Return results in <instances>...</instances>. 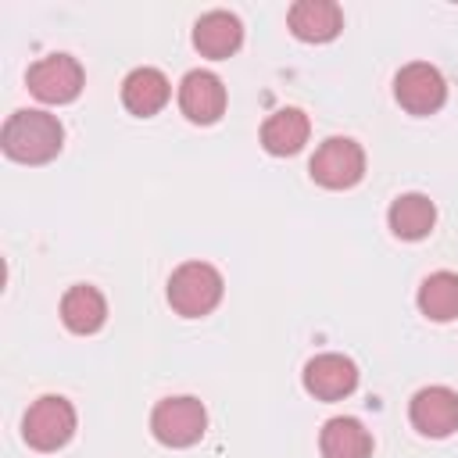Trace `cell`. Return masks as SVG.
<instances>
[{"instance_id":"6da1fadb","label":"cell","mask_w":458,"mask_h":458,"mask_svg":"<svg viewBox=\"0 0 458 458\" xmlns=\"http://www.w3.org/2000/svg\"><path fill=\"white\" fill-rule=\"evenodd\" d=\"M61 140H64V129L54 114L47 111H14L7 122H4V132H0V143H4V154L11 161H21V165H43L50 157H57L61 150Z\"/></svg>"},{"instance_id":"7a4b0ae2","label":"cell","mask_w":458,"mask_h":458,"mask_svg":"<svg viewBox=\"0 0 458 458\" xmlns=\"http://www.w3.org/2000/svg\"><path fill=\"white\" fill-rule=\"evenodd\" d=\"M222 301V276L208 261H186L168 279V304L182 318H200Z\"/></svg>"},{"instance_id":"3957f363","label":"cell","mask_w":458,"mask_h":458,"mask_svg":"<svg viewBox=\"0 0 458 458\" xmlns=\"http://www.w3.org/2000/svg\"><path fill=\"white\" fill-rule=\"evenodd\" d=\"M72 433H75V408L57 394L39 397L21 419V437L36 451H57L72 440Z\"/></svg>"},{"instance_id":"277c9868","label":"cell","mask_w":458,"mask_h":458,"mask_svg":"<svg viewBox=\"0 0 458 458\" xmlns=\"http://www.w3.org/2000/svg\"><path fill=\"white\" fill-rule=\"evenodd\" d=\"M150 429L165 447H190L208 429V411L197 397H165L150 415Z\"/></svg>"},{"instance_id":"5b68a950","label":"cell","mask_w":458,"mask_h":458,"mask_svg":"<svg viewBox=\"0 0 458 458\" xmlns=\"http://www.w3.org/2000/svg\"><path fill=\"white\" fill-rule=\"evenodd\" d=\"M361 175H365V150L347 136L326 140L311 157V179L326 190H351L354 182H361Z\"/></svg>"},{"instance_id":"8992f818","label":"cell","mask_w":458,"mask_h":458,"mask_svg":"<svg viewBox=\"0 0 458 458\" xmlns=\"http://www.w3.org/2000/svg\"><path fill=\"white\" fill-rule=\"evenodd\" d=\"M394 97H397V104H401L408 114H433V111H440L444 100H447V82H444V75H440L433 64L411 61V64H404V68L397 72V79H394Z\"/></svg>"},{"instance_id":"52a82bcc","label":"cell","mask_w":458,"mask_h":458,"mask_svg":"<svg viewBox=\"0 0 458 458\" xmlns=\"http://www.w3.org/2000/svg\"><path fill=\"white\" fill-rule=\"evenodd\" d=\"M82 89V68L68 54H47L29 68V93L43 104H68Z\"/></svg>"},{"instance_id":"ba28073f","label":"cell","mask_w":458,"mask_h":458,"mask_svg":"<svg viewBox=\"0 0 458 458\" xmlns=\"http://www.w3.org/2000/svg\"><path fill=\"white\" fill-rule=\"evenodd\" d=\"M179 107L193 125H211L225 111V86L215 72H186L179 82Z\"/></svg>"},{"instance_id":"9c48e42d","label":"cell","mask_w":458,"mask_h":458,"mask_svg":"<svg viewBox=\"0 0 458 458\" xmlns=\"http://www.w3.org/2000/svg\"><path fill=\"white\" fill-rule=\"evenodd\" d=\"M408 415L422 437H451L458 429V394L451 386H422Z\"/></svg>"},{"instance_id":"30bf717a","label":"cell","mask_w":458,"mask_h":458,"mask_svg":"<svg viewBox=\"0 0 458 458\" xmlns=\"http://www.w3.org/2000/svg\"><path fill=\"white\" fill-rule=\"evenodd\" d=\"M304 386L318 401H340L358 386V365L344 354H318L304 365Z\"/></svg>"},{"instance_id":"8fae6325","label":"cell","mask_w":458,"mask_h":458,"mask_svg":"<svg viewBox=\"0 0 458 458\" xmlns=\"http://www.w3.org/2000/svg\"><path fill=\"white\" fill-rule=\"evenodd\" d=\"M286 21H290V32L304 43H329L344 29V14L333 0H297Z\"/></svg>"},{"instance_id":"7c38bea8","label":"cell","mask_w":458,"mask_h":458,"mask_svg":"<svg viewBox=\"0 0 458 458\" xmlns=\"http://www.w3.org/2000/svg\"><path fill=\"white\" fill-rule=\"evenodd\" d=\"M240 43H243V25H240V18L229 14V11H208V14H200L197 25H193V47H197L204 57L222 61V57H229V54H236Z\"/></svg>"},{"instance_id":"4fadbf2b","label":"cell","mask_w":458,"mask_h":458,"mask_svg":"<svg viewBox=\"0 0 458 458\" xmlns=\"http://www.w3.org/2000/svg\"><path fill=\"white\" fill-rule=\"evenodd\" d=\"M168 97H172V86L157 68H132L122 82V104L140 118L157 114L168 104Z\"/></svg>"},{"instance_id":"5bb4252c","label":"cell","mask_w":458,"mask_h":458,"mask_svg":"<svg viewBox=\"0 0 458 458\" xmlns=\"http://www.w3.org/2000/svg\"><path fill=\"white\" fill-rule=\"evenodd\" d=\"M308 132H311V122L301 107H279L261 125V147L276 157H286V154H297L308 143Z\"/></svg>"},{"instance_id":"9a60e30c","label":"cell","mask_w":458,"mask_h":458,"mask_svg":"<svg viewBox=\"0 0 458 458\" xmlns=\"http://www.w3.org/2000/svg\"><path fill=\"white\" fill-rule=\"evenodd\" d=\"M318 447H322V458H372V437L369 429L351 419V415H336L322 426V437H318Z\"/></svg>"},{"instance_id":"2e32d148","label":"cell","mask_w":458,"mask_h":458,"mask_svg":"<svg viewBox=\"0 0 458 458\" xmlns=\"http://www.w3.org/2000/svg\"><path fill=\"white\" fill-rule=\"evenodd\" d=\"M61 318H64V326L72 333H82V336L97 333L104 326V318H107V301H104V293L97 286L79 283L61 297Z\"/></svg>"},{"instance_id":"e0dca14e","label":"cell","mask_w":458,"mask_h":458,"mask_svg":"<svg viewBox=\"0 0 458 458\" xmlns=\"http://www.w3.org/2000/svg\"><path fill=\"white\" fill-rule=\"evenodd\" d=\"M390 229L394 236L401 240H422L429 236L433 222H437V208L426 193H401L394 204H390Z\"/></svg>"},{"instance_id":"ac0fdd59","label":"cell","mask_w":458,"mask_h":458,"mask_svg":"<svg viewBox=\"0 0 458 458\" xmlns=\"http://www.w3.org/2000/svg\"><path fill=\"white\" fill-rule=\"evenodd\" d=\"M419 311L433 322L458 318V276L454 272H433L419 286Z\"/></svg>"}]
</instances>
